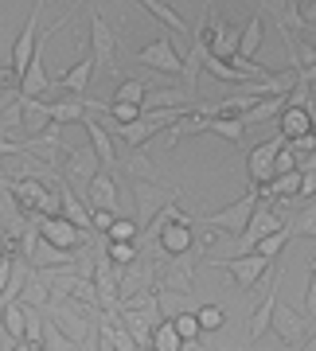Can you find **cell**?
<instances>
[{
    "mask_svg": "<svg viewBox=\"0 0 316 351\" xmlns=\"http://www.w3.org/2000/svg\"><path fill=\"white\" fill-rule=\"evenodd\" d=\"M63 164H66V180L86 184V188H90V180H94L98 172H106L101 160H98V152L90 149V145H86V149H66L63 152Z\"/></svg>",
    "mask_w": 316,
    "mask_h": 351,
    "instance_id": "15",
    "label": "cell"
},
{
    "mask_svg": "<svg viewBox=\"0 0 316 351\" xmlns=\"http://www.w3.org/2000/svg\"><path fill=\"white\" fill-rule=\"evenodd\" d=\"M0 137H4V133H0Z\"/></svg>",
    "mask_w": 316,
    "mask_h": 351,
    "instance_id": "46",
    "label": "cell"
},
{
    "mask_svg": "<svg viewBox=\"0 0 316 351\" xmlns=\"http://www.w3.org/2000/svg\"><path fill=\"white\" fill-rule=\"evenodd\" d=\"M137 4H141V8H149V12L156 16V20H160L168 32H172V36H191V27L184 24V16H180L176 8L168 4V0H137Z\"/></svg>",
    "mask_w": 316,
    "mask_h": 351,
    "instance_id": "23",
    "label": "cell"
},
{
    "mask_svg": "<svg viewBox=\"0 0 316 351\" xmlns=\"http://www.w3.org/2000/svg\"><path fill=\"white\" fill-rule=\"evenodd\" d=\"M90 82H94V55H82L71 71H63V78H59V90L63 94H82L86 98Z\"/></svg>",
    "mask_w": 316,
    "mask_h": 351,
    "instance_id": "21",
    "label": "cell"
},
{
    "mask_svg": "<svg viewBox=\"0 0 316 351\" xmlns=\"http://www.w3.org/2000/svg\"><path fill=\"white\" fill-rule=\"evenodd\" d=\"M145 98H149V86H145L141 78H121V82H117L114 101H129V106H145Z\"/></svg>",
    "mask_w": 316,
    "mask_h": 351,
    "instance_id": "32",
    "label": "cell"
},
{
    "mask_svg": "<svg viewBox=\"0 0 316 351\" xmlns=\"http://www.w3.org/2000/svg\"><path fill=\"white\" fill-rule=\"evenodd\" d=\"M203 12H215V0H207V4H203Z\"/></svg>",
    "mask_w": 316,
    "mask_h": 351,
    "instance_id": "43",
    "label": "cell"
},
{
    "mask_svg": "<svg viewBox=\"0 0 316 351\" xmlns=\"http://www.w3.org/2000/svg\"><path fill=\"white\" fill-rule=\"evenodd\" d=\"M278 285H281V274L274 277V285H269L266 301H262V304L250 313V324H246V339H250V343H258V339H262L269 328H274V313H278V301H281V297H278Z\"/></svg>",
    "mask_w": 316,
    "mask_h": 351,
    "instance_id": "16",
    "label": "cell"
},
{
    "mask_svg": "<svg viewBox=\"0 0 316 351\" xmlns=\"http://www.w3.org/2000/svg\"><path fill=\"white\" fill-rule=\"evenodd\" d=\"M274 332H278L285 343H308V336H313V316L297 313V308H289L285 301H278V313H274Z\"/></svg>",
    "mask_w": 316,
    "mask_h": 351,
    "instance_id": "11",
    "label": "cell"
},
{
    "mask_svg": "<svg viewBox=\"0 0 316 351\" xmlns=\"http://www.w3.org/2000/svg\"><path fill=\"white\" fill-rule=\"evenodd\" d=\"M133 207H137V223L149 226L156 215L165 211L168 203H176L180 199V191L176 188H165L160 180H133Z\"/></svg>",
    "mask_w": 316,
    "mask_h": 351,
    "instance_id": "4",
    "label": "cell"
},
{
    "mask_svg": "<svg viewBox=\"0 0 316 351\" xmlns=\"http://www.w3.org/2000/svg\"><path fill=\"white\" fill-rule=\"evenodd\" d=\"M86 125V137H90V149L98 152V160H101V168L106 172H114L117 164H121V156H117V149H114V133L101 125V121H94V117H86L82 121Z\"/></svg>",
    "mask_w": 316,
    "mask_h": 351,
    "instance_id": "18",
    "label": "cell"
},
{
    "mask_svg": "<svg viewBox=\"0 0 316 351\" xmlns=\"http://www.w3.org/2000/svg\"><path fill=\"white\" fill-rule=\"evenodd\" d=\"M47 117L51 121H59V125H82L90 117V98H82V94H63L59 101H47Z\"/></svg>",
    "mask_w": 316,
    "mask_h": 351,
    "instance_id": "19",
    "label": "cell"
},
{
    "mask_svg": "<svg viewBox=\"0 0 316 351\" xmlns=\"http://www.w3.org/2000/svg\"><path fill=\"white\" fill-rule=\"evenodd\" d=\"M51 313V324L59 328L75 348H90L94 343V324H90V316L98 313V308H86V304L71 301V297H55V301L47 304Z\"/></svg>",
    "mask_w": 316,
    "mask_h": 351,
    "instance_id": "2",
    "label": "cell"
},
{
    "mask_svg": "<svg viewBox=\"0 0 316 351\" xmlns=\"http://www.w3.org/2000/svg\"><path fill=\"white\" fill-rule=\"evenodd\" d=\"M262 36H266V24H262V12H254L242 27V43H239V59H254L258 47H262Z\"/></svg>",
    "mask_w": 316,
    "mask_h": 351,
    "instance_id": "26",
    "label": "cell"
},
{
    "mask_svg": "<svg viewBox=\"0 0 316 351\" xmlns=\"http://www.w3.org/2000/svg\"><path fill=\"white\" fill-rule=\"evenodd\" d=\"M304 316L316 320V258H313V269H308V293H304Z\"/></svg>",
    "mask_w": 316,
    "mask_h": 351,
    "instance_id": "38",
    "label": "cell"
},
{
    "mask_svg": "<svg viewBox=\"0 0 316 351\" xmlns=\"http://www.w3.org/2000/svg\"><path fill=\"white\" fill-rule=\"evenodd\" d=\"M12 351H36L32 343H12Z\"/></svg>",
    "mask_w": 316,
    "mask_h": 351,
    "instance_id": "41",
    "label": "cell"
},
{
    "mask_svg": "<svg viewBox=\"0 0 316 351\" xmlns=\"http://www.w3.org/2000/svg\"><path fill=\"white\" fill-rule=\"evenodd\" d=\"M258 207H262V188H254V184H250V191H246L242 199H234L230 207H223V211H215V215H203L199 226H211V230H223V234L242 239Z\"/></svg>",
    "mask_w": 316,
    "mask_h": 351,
    "instance_id": "3",
    "label": "cell"
},
{
    "mask_svg": "<svg viewBox=\"0 0 316 351\" xmlns=\"http://www.w3.org/2000/svg\"><path fill=\"white\" fill-rule=\"evenodd\" d=\"M262 199H301V172L274 176L266 188H262Z\"/></svg>",
    "mask_w": 316,
    "mask_h": 351,
    "instance_id": "24",
    "label": "cell"
},
{
    "mask_svg": "<svg viewBox=\"0 0 316 351\" xmlns=\"http://www.w3.org/2000/svg\"><path fill=\"white\" fill-rule=\"evenodd\" d=\"M313 113H316V98H313Z\"/></svg>",
    "mask_w": 316,
    "mask_h": 351,
    "instance_id": "44",
    "label": "cell"
},
{
    "mask_svg": "<svg viewBox=\"0 0 316 351\" xmlns=\"http://www.w3.org/2000/svg\"><path fill=\"white\" fill-rule=\"evenodd\" d=\"M106 258H110L117 269H129V265L141 258V246L137 242H106Z\"/></svg>",
    "mask_w": 316,
    "mask_h": 351,
    "instance_id": "30",
    "label": "cell"
},
{
    "mask_svg": "<svg viewBox=\"0 0 316 351\" xmlns=\"http://www.w3.org/2000/svg\"><path fill=\"white\" fill-rule=\"evenodd\" d=\"M258 8L274 16V24H278L281 36L289 32V36H301V39H304V27H308V20H304V8L297 4V0H258Z\"/></svg>",
    "mask_w": 316,
    "mask_h": 351,
    "instance_id": "13",
    "label": "cell"
},
{
    "mask_svg": "<svg viewBox=\"0 0 316 351\" xmlns=\"http://www.w3.org/2000/svg\"><path fill=\"white\" fill-rule=\"evenodd\" d=\"M39 234H43V242L59 246V250H82V246L90 242V230L75 226L71 219H63V215H55V219H39Z\"/></svg>",
    "mask_w": 316,
    "mask_h": 351,
    "instance_id": "10",
    "label": "cell"
},
{
    "mask_svg": "<svg viewBox=\"0 0 316 351\" xmlns=\"http://www.w3.org/2000/svg\"><path fill=\"white\" fill-rule=\"evenodd\" d=\"M304 351H316V332L308 336V343H304Z\"/></svg>",
    "mask_w": 316,
    "mask_h": 351,
    "instance_id": "42",
    "label": "cell"
},
{
    "mask_svg": "<svg viewBox=\"0 0 316 351\" xmlns=\"http://www.w3.org/2000/svg\"><path fill=\"white\" fill-rule=\"evenodd\" d=\"M172 328L180 332V339H184V343H199V336H203L199 316H195V313H180V316H172Z\"/></svg>",
    "mask_w": 316,
    "mask_h": 351,
    "instance_id": "34",
    "label": "cell"
},
{
    "mask_svg": "<svg viewBox=\"0 0 316 351\" xmlns=\"http://www.w3.org/2000/svg\"><path fill=\"white\" fill-rule=\"evenodd\" d=\"M203 16H207V47H211V55L223 59V63H234L242 43V27H234L230 20H215V12H203Z\"/></svg>",
    "mask_w": 316,
    "mask_h": 351,
    "instance_id": "8",
    "label": "cell"
},
{
    "mask_svg": "<svg viewBox=\"0 0 316 351\" xmlns=\"http://www.w3.org/2000/svg\"><path fill=\"white\" fill-rule=\"evenodd\" d=\"M149 348H152V351H184L188 343L180 339V332L172 328V320H165V324L152 332V343H149Z\"/></svg>",
    "mask_w": 316,
    "mask_h": 351,
    "instance_id": "31",
    "label": "cell"
},
{
    "mask_svg": "<svg viewBox=\"0 0 316 351\" xmlns=\"http://www.w3.org/2000/svg\"><path fill=\"white\" fill-rule=\"evenodd\" d=\"M121 164H125L129 180H160V172L152 168V160H149V152H145V149H133Z\"/></svg>",
    "mask_w": 316,
    "mask_h": 351,
    "instance_id": "27",
    "label": "cell"
},
{
    "mask_svg": "<svg viewBox=\"0 0 316 351\" xmlns=\"http://www.w3.org/2000/svg\"><path fill=\"white\" fill-rule=\"evenodd\" d=\"M106 239L110 242H137L141 239V223L137 219H121V215H117V223L106 230Z\"/></svg>",
    "mask_w": 316,
    "mask_h": 351,
    "instance_id": "35",
    "label": "cell"
},
{
    "mask_svg": "<svg viewBox=\"0 0 316 351\" xmlns=\"http://www.w3.org/2000/svg\"><path fill=\"white\" fill-rule=\"evenodd\" d=\"M285 110H289V94H269V98H262L254 110L242 113V121H246V125H266V121H278Z\"/></svg>",
    "mask_w": 316,
    "mask_h": 351,
    "instance_id": "22",
    "label": "cell"
},
{
    "mask_svg": "<svg viewBox=\"0 0 316 351\" xmlns=\"http://www.w3.org/2000/svg\"><path fill=\"white\" fill-rule=\"evenodd\" d=\"M207 133H215V137L230 141V145H242L246 121H242V117H211V129H207Z\"/></svg>",
    "mask_w": 316,
    "mask_h": 351,
    "instance_id": "28",
    "label": "cell"
},
{
    "mask_svg": "<svg viewBox=\"0 0 316 351\" xmlns=\"http://www.w3.org/2000/svg\"><path fill=\"white\" fill-rule=\"evenodd\" d=\"M43 4L47 0H36L32 4V16H27V24H24V32H20V39L12 43V71L20 75V82H24V75H27V66H32V55H36V27H39V12H43Z\"/></svg>",
    "mask_w": 316,
    "mask_h": 351,
    "instance_id": "12",
    "label": "cell"
},
{
    "mask_svg": "<svg viewBox=\"0 0 316 351\" xmlns=\"http://www.w3.org/2000/svg\"><path fill=\"white\" fill-rule=\"evenodd\" d=\"M195 316H199L203 332H223V324H227V313L219 304H203V308H195Z\"/></svg>",
    "mask_w": 316,
    "mask_h": 351,
    "instance_id": "36",
    "label": "cell"
},
{
    "mask_svg": "<svg viewBox=\"0 0 316 351\" xmlns=\"http://www.w3.org/2000/svg\"><path fill=\"white\" fill-rule=\"evenodd\" d=\"M289 239H293V230L285 226V230H278V234H269V239H262V242H258V250H254V254H262L266 262H278V258H281V250L289 246Z\"/></svg>",
    "mask_w": 316,
    "mask_h": 351,
    "instance_id": "33",
    "label": "cell"
},
{
    "mask_svg": "<svg viewBox=\"0 0 316 351\" xmlns=\"http://www.w3.org/2000/svg\"><path fill=\"white\" fill-rule=\"evenodd\" d=\"M278 125L289 141H301V137H308V133H316V113L301 110V106H289V110L278 117Z\"/></svg>",
    "mask_w": 316,
    "mask_h": 351,
    "instance_id": "20",
    "label": "cell"
},
{
    "mask_svg": "<svg viewBox=\"0 0 316 351\" xmlns=\"http://www.w3.org/2000/svg\"><path fill=\"white\" fill-rule=\"evenodd\" d=\"M0 328L16 339V343H24L27 336V316H24V301H12V304H0Z\"/></svg>",
    "mask_w": 316,
    "mask_h": 351,
    "instance_id": "25",
    "label": "cell"
},
{
    "mask_svg": "<svg viewBox=\"0 0 316 351\" xmlns=\"http://www.w3.org/2000/svg\"><path fill=\"white\" fill-rule=\"evenodd\" d=\"M278 230H285V219H281V211H274V207H258L250 219V226H246V234L239 239V250L230 254V258H239V254H254L258 250V242L269 239V234H278Z\"/></svg>",
    "mask_w": 316,
    "mask_h": 351,
    "instance_id": "9",
    "label": "cell"
},
{
    "mask_svg": "<svg viewBox=\"0 0 316 351\" xmlns=\"http://www.w3.org/2000/svg\"><path fill=\"white\" fill-rule=\"evenodd\" d=\"M137 63L156 71V75H184V55L176 51L172 32L160 36V39H152V43H145V47L137 51Z\"/></svg>",
    "mask_w": 316,
    "mask_h": 351,
    "instance_id": "5",
    "label": "cell"
},
{
    "mask_svg": "<svg viewBox=\"0 0 316 351\" xmlns=\"http://www.w3.org/2000/svg\"><path fill=\"white\" fill-rule=\"evenodd\" d=\"M86 203L90 211L98 207V211H117V203H121V191H117V176L114 172H98L90 180L86 188Z\"/></svg>",
    "mask_w": 316,
    "mask_h": 351,
    "instance_id": "17",
    "label": "cell"
},
{
    "mask_svg": "<svg viewBox=\"0 0 316 351\" xmlns=\"http://www.w3.org/2000/svg\"><path fill=\"white\" fill-rule=\"evenodd\" d=\"M293 230V239H297V234H304V239H316V199H308L301 207V211L293 215L289 223H285Z\"/></svg>",
    "mask_w": 316,
    "mask_h": 351,
    "instance_id": "29",
    "label": "cell"
},
{
    "mask_svg": "<svg viewBox=\"0 0 316 351\" xmlns=\"http://www.w3.org/2000/svg\"><path fill=\"white\" fill-rule=\"evenodd\" d=\"M117 223V211H98L94 207V230H110Z\"/></svg>",
    "mask_w": 316,
    "mask_h": 351,
    "instance_id": "39",
    "label": "cell"
},
{
    "mask_svg": "<svg viewBox=\"0 0 316 351\" xmlns=\"http://www.w3.org/2000/svg\"><path fill=\"white\" fill-rule=\"evenodd\" d=\"M301 78H304V82H308V86H313V90H316V63H313V66H308V71H301Z\"/></svg>",
    "mask_w": 316,
    "mask_h": 351,
    "instance_id": "40",
    "label": "cell"
},
{
    "mask_svg": "<svg viewBox=\"0 0 316 351\" xmlns=\"http://www.w3.org/2000/svg\"><path fill=\"white\" fill-rule=\"evenodd\" d=\"M297 4H304V0H297Z\"/></svg>",
    "mask_w": 316,
    "mask_h": 351,
    "instance_id": "45",
    "label": "cell"
},
{
    "mask_svg": "<svg viewBox=\"0 0 316 351\" xmlns=\"http://www.w3.org/2000/svg\"><path fill=\"white\" fill-rule=\"evenodd\" d=\"M289 145V137L285 133H278V137L262 141V145H254L250 156H246V164H250V184L254 188H266L269 180L278 176V152Z\"/></svg>",
    "mask_w": 316,
    "mask_h": 351,
    "instance_id": "6",
    "label": "cell"
},
{
    "mask_svg": "<svg viewBox=\"0 0 316 351\" xmlns=\"http://www.w3.org/2000/svg\"><path fill=\"white\" fill-rule=\"evenodd\" d=\"M4 94H8V98H16V94H20V75L12 71V63L0 66V98H4Z\"/></svg>",
    "mask_w": 316,
    "mask_h": 351,
    "instance_id": "37",
    "label": "cell"
},
{
    "mask_svg": "<svg viewBox=\"0 0 316 351\" xmlns=\"http://www.w3.org/2000/svg\"><path fill=\"white\" fill-rule=\"evenodd\" d=\"M152 246L165 254V258L191 254V250H195V219H191V223H172V226H165V230L156 234V242H152ZM141 250H149V246H141Z\"/></svg>",
    "mask_w": 316,
    "mask_h": 351,
    "instance_id": "14",
    "label": "cell"
},
{
    "mask_svg": "<svg viewBox=\"0 0 316 351\" xmlns=\"http://www.w3.org/2000/svg\"><path fill=\"white\" fill-rule=\"evenodd\" d=\"M215 265L227 269L239 293H254V285L269 274V265H274V262H266L262 254H239V258H227V262H215Z\"/></svg>",
    "mask_w": 316,
    "mask_h": 351,
    "instance_id": "7",
    "label": "cell"
},
{
    "mask_svg": "<svg viewBox=\"0 0 316 351\" xmlns=\"http://www.w3.org/2000/svg\"><path fill=\"white\" fill-rule=\"evenodd\" d=\"M90 55H94V78L121 75V39L98 4H90Z\"/></svg>",
    "mask_w": 316,
    "mask_h": 351,
    "instance_id": "1",
    "label": "cell"
}]
</instances>
